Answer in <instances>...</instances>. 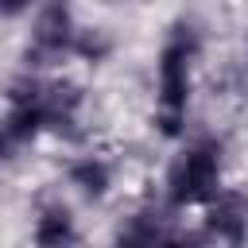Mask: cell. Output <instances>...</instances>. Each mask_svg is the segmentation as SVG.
Returning a JSON list of instances; mask_svg holds the SVG:
<instances>
[{
    "mask_svg": "<svg viewBox=\"0 0 248 248\" xmlns=\"http://www.w3.org/2000/svg\"><path fill=\"white\" fill-rule=\"evenodd\" d=\"M163 248H213V244H209V236H205L202 225H182V221H174V229L167 232V244H163Z\"/></svg>",
    "mask_w": 248,
    "mask_h": 248,
    "instance_id": "obj_10",
    "label": "cell"
},
{
    "mask_svg": "<svg viewBox=\"0 0 248 248\" xmlns=\"http://www.w3.org/2000/svg\"><path fill=\"white\" fill-rule=\"evenodd\" d=\"M174 229V209L159 198V202H143L136 209H128L108 236V248H163L167 232Z\"/></svg>",
    "mask_w": 248,
    "mask_h": 248,
    "instance_id": "obj_6",
    "label": "cell"
},
{
    "mask_svg": "<svg viewBox=\"0 0 248 248\" xmlns=\"http://www.w3.org/2000/svg\"><path fill=\"white\" fill-rule=\"evenodd\" d=\"M31 4L35 0H0V19H19L31 12Z\"/></svg>",
    "mask_w": 248,
    "mask_h": 248,
    "instance_id": "obj_11",
    "label": "cell"
},
{
    "mask_svg": "<svg viewBox=\"0 0 248 248\" xmlns=\"http://www.w3.org/2000/svg\"><path fill=\"white\" fill-rule=\"evenodd\" d=\"M78 27L81 23H78V16L66 0H43L31 16V27H27V39H23V50H19L23 70L54 74L62 62H70Z\"/></svg>",
    "mask_w": 248,
    "mask_h": 248,
    "instance_id": "obj_4",
    "label": "cell"
},
{
    "mask_svg": "<svg viewBox=\"0 0 248 248\" xmlns=\"http://www.w3.org/2000/svg\"><path fill=\"white\" fill-rule=\"evenodd\" d=\"M101 4H143V0H101Z\"/></svg>",
    "mask_w": 248,
    "mask_h": 248,
    "instance_id": "obj_12",
    "label": "cell"
},
{
    "mask_svg": "<svg viewBox=\"0 0 248 248\" xmlns=\"http://www.w3.org/2000/svg\"><path fill=\"white\" fill-rule=\"evenodd\" d=\"M205 54V27L194 16L170 19L155 54V132L163 140H182L194 101V70Z\"/></svg>",
    "mask_w": 248,
    "mask_h": 248,
    "instance_id": "obj_1",
    "label": "cell"
},
{
    "mask_svg": "<svg viewBox=\"0 0 248 248\" xmlns=\"http://www.w3.org/2000/svg\"><path fill=\"white\" fill-rule=\"evenodd\" d=\"M4 97L12 105H23L39 116L43 136L54 140H81V124H85V85L66 78V74H35V70H19Z\"/></svg>",
    "mask_w": 248,
    "mask_h": 248,
    "instance_id": "obj_3",
    "label": "cell"
},
{
    "mask_svg": "<svg viewBox=\"0 0 248 248\" xmlns=\"http://www.w3.org/2000/svg\"><path fill=\"white\" fill-rule=\"evenodd\" d=\"M225 163H229V147L217 132L182 136L163 167V202L174 213L202 209L225 186Z\"/></svg>",
    "mask_w": 248,
    "mask_h": 248,
    "instance_id": "obj_2",
    "label": "cell"
},
{
    "mask_svg": "<svg viewBox=\"0 0 248 248\" xmlns=\"http://www.w3.org/2000/svg\"><path fill=\"white\" fill-rule=\"evenodd\" d=\"M202 229L217 248H244L248 244V190L221 186L202 205Z\"/></svg>",
    "mask_w": 248,
    "mask_h": 248,
    "instance_id": "obj_5",
    "label": "cell"
},
{
    "mask_svg": "<svg viewBox=\"0 0 248 248\" xmlns=\"http://www.w3.org/2000/svg\"><path fill=\"white\" fill-rule=\"evenodd\" d=\"M78 240H81V225L74 205L58 194L43 198L31 213V248H78Z\"/></svg>",
    "mask_w": 248,
    "mask_h": 248,
    "instance_id": "obj_8",
    "label": "cell"
},
{
    "mask_svg": "<svg viewBox=\"0 0 248 248\" xmlns=\"http://www.w3.org/2000/svg\"><path fill=\"white\" fill-rule=\"evenodd\" d=\"M112 54H116V39H112L108 27H101V23H81L78 27V39H74V58L78 62L105 66Z\"/></svg>",
    "mask_w": 248,
    "mask_h": 248,
    "instance_id": "obj_9",
    "label": "cell"
},
{
    "mask_svg": "<svg viewBox=\"0 0 248 248\" xmlns=\"http://www.w3.org/2000/svg\"><path fill=\"white\" fill-rule=\"evenodd\" d=\"M62 178H66V190L85 202V205H101L112 186H116V163L105 155V151H78L66 159L62 167Z\"/></svg>",
    "mask_w": 248,
    "mask_h": 248,
    "instance_id": "obj_7",
    "label": "cell"
}]
</instances>
